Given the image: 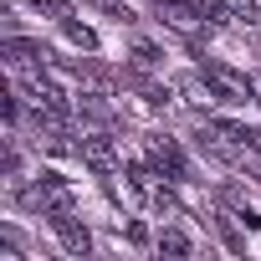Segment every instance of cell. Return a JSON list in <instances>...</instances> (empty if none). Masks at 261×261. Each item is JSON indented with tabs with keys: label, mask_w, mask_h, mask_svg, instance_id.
Listing matches in <instances>:
<instances>
[{
	"label": "cell",
	"mask_w": 261,
	"mask_h": 261,
	"mask_svg": "<svg viewBox=\"0 0 261 261\" xmlns=\"http://www.w3.org/2000/svg\"><path fill=\"white\" fill-rule=\"evenodd\" d=\"M149 164H154L164 179H185V174H190V164H185V154H179L174 139H149Z\"/></svg>",
	"instance_id": "7a4b0ae2"
},
{
	"label": "cell",
	"mask_w": 261,
	"mask_h": 261,
	"mask_svg": "<svg viewBox=\"0 0 261 261\" xmlns=\"http://www.w3.org/2000/svg\"><path fill=\"white\" fill-rule=\"evenodd\" d=\"M205 77H210L220 102H251V77H241V72H230L220 62H205Z\"/></svg>",
	"instance_id": "6da1fadb"
},
{
	"label": "cell",
	"mask_w": 261,
	"mask_h": 261,
	"mask_svg": "<svg viewBox=\"0 0 261 261\" xmlns=\"http://www.w3.org/2000/svg\"><path fill=\"white\" fill-rule=\"evenodd\" d=\"M77 159H82L87 169H97V174H113V169H118V154H113V144H108L102 134H82Z\"/></svg>",
	"instance_id": "3957f363"
},
{
	"label": "cell",
	"mask_w": 261,
	"mask_h": 261,
	"mask_svg": "<svg viewBox=\"0 0 261 261\" xmlns=\"http://www.w3.org/2000/svg\"><path fill=\"white\" fill-rule=\"evenodd\" d=\"M134 67H139V72H154V67H159V51H154L149 41H139V46H134Z\"/></svg>",
	"instance_id": "8fae6325"
},
{
	"label": "cell",
	"mask_w": 261,
	"mask_h": 261,
	"mask_svg": "<svg viewBox=\"0 0 261 261\" xmlns=\"http://www.w3.org/2000/svg\"><path fill=\"white\" fill-rule=\"evenodd\" d=\"M179 102H185V108H195V113H210V102H220V97H215L210 77H205V72H195V77H185V82H179Z\"/></svg>",
	"instance_id": "5b68a950"
},
{
	"label": "cell",
	"mask_w": 261,
	"mask_h": 261,
	"mask_svg": "<svg viewBox=\"0 0 261 261\" xmlns=\"http://www.w3.org/2000/svg\"><path fill=\"white\" fill-rule=\"evenodd\" d=\"M26 6H31V11H41V16H51V21H67V16H72L67 0H26Z\"/></svg>",
	"instance_id": "30bf717a"
},
{
	"label": "cell",
	"mask_w": 261,
	"mask_h": 261,
	"mask_svg": "<svg viewBox=\"0 0 261 261\" xmlns=\"http://www.w3.org/2000/svg\"><path fill=\"white\" fill-rule=\"evenodd\" d=\"M46 220H51V230L62 236V246H67L72 256H87V251H92V236H87V225H82V220H72V210L46 215Z\"/></svg>",
	"instance_id": "277c9868"
},
{
	"label": "cell",
	"mask_w": 261,
	"mask_h": 261,
	"mask_svg": "<svg viewBox=\"0 0 261 261\" xmlns=\"http://www.w3.org/2000/svg\"><path fill=\"white\" fill-rule=\"evenodd\" d=\"M251 102H261V72H251Z\"/></svg>",
	"instance_id": "7c38bea8"
},
{
	"label": "cell",
	"mask_w": 261,
	"mask_h": 261,
	"mask_svg": "<svg viewBox=\"0 0 261 261\" xmlns=\"http://www.w3.org/2000/svg\"><path fill=\"white\" fill-rule=\"evenodd\" d=\"M62 31H67V41H72V46L97 51V31H92V26H82V21H72V16H67V21H62Z\"/></svg>",
	"instance_id": "52a82bcc"
},
{
	"label": "cell",
	"mask_w": 261,
	"mask_h": 261,
	"mask_svg": "<svg viewBox=\"0 0 261 261\" xmlns=\"http://www.w3.org/2000/svg\"><path fill=\"white\" fill-rule=\"evenodd\" d=\"M159 251H169V256H190V251H195V241H190L185 230H174V225H169V230H159Z\"/></svg>",
	"instance_id": "ba28073f"
},
{
	"label": "cell",
	"mask_w": 261,
	"mask_h": 261,
	"mask_svg": "<svg viewBox=\"0 0 261 261\" xmlns=\"http://www.w3.org/2000/svg\"><path fill=\"white\" fill-rule=\"evenodd\" d=\"M220 6L236 16V21H246V26H256L261 21V11H256V0H220Z\"/></svg>",
	"instance_id": "9c48e42d"
},
{
	"label": "cell",
	"mask_w": 261,
	"mask_h": 261,
	"mask_svg": "<svg viewBox=\"0 0 261 261\" xmlns=\"http://www.w3.org/2000/svg\"><path fill=\"white\" fill-rule=\"evenodd\" d=\"M6 57H11L16 67H26V62H41V67H46V62H51V51H46L41 41H26V36H11V41H6Z\"/></svg>",
	"instance_id": "8992f818"
},
{
	"label": "cell",
	"mask_w": 261,
	"mask_h": 261,
	"mask_svg": "<svg viewBox=\"0 0 261 261\" xmlns=\"http://www.w3.org/2000/svg\"><path fill=\"white\" fill-rule=\"evenodd\" d=\"M154 6H164V0H154Z\"/></svg>",
	"instance_id": "4fadbf2b"
}]
</instances>
